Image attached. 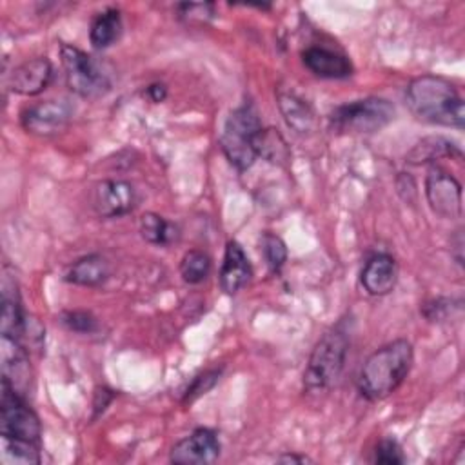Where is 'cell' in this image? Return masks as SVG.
Segmentation results:
<instances>
[{"instance_id":"cell-1","label":"cell","mask_w":465,"mask_h":465,"mask_svg":"<svg viewBox=\"0 0 465 465\" xmlns=\"http://www.w3.org/2000/svg\"><path fill=\"white\" fill-rule=\"evenodd\" d=\"M405 104L421 122L463 129V98L454 84L443 76L421 74L412 78L405 91Z\"/></svg>"},{"instance_id":"cell-2","label":"cell","mask_w":465,"mask_h":465,"mask_svg":"<svg viewBox=\"0 0 465 465\" xmlns=\"http://www.w3.org/2000/svg\"><path fill=\"white\" fill-rule=\"evenodd\" d=\"M412 345L407 340H394L376 349L360 369V394L371 401L387 398L407 378L412 367Z\"/></svg>"},{"instance_id":"cell-3","label":"cell","mask_w":465,"mask_h":465,"mask_svg":"<svg viewBox=\"0 0 465 465\" xmlns=\"http://www.w3.org/2000/svg\"><path fill=\"white\" fill-rule=\"evenodd\" d=\"M349 352V334L338 323L329 329L314 345L307 369L303 372V387L309 392H323L331 389L345 365V358Z\"/></svg>"},{"instance_id":"cell-4","label":"cell","mask_w":465,"mask_h":465,"mask_svg":"<svg viewBox=\"0 0 465 465\" xmlns=\"http://www.w3.org/2000/svg\"><path fill=\"white\" fill-rule=\"evenodd\" d=\"M260 129V116L251 104L240 105L227 116L220 136V145L227 160L238 171H247L254 163L256 153L252 147V138Z\"/></svg>"},{"instance_id":"cell-5","label":"cell","mask_w":465,"mask_h":465,"mask_svg":"<svg viewBox=\"0 0 465 465\" xmlns=\"http://www.w3.org/2000/svg\"><path fill=\"white\" fill-rule=\"evenodd\" d=\"M60 62L65 73L67 87L78 96L96 98L111 89L109 76L104 73L100 64L82 49L71 44H62Z\"/></svg>"},{"instance_id":"cell-6","label":"cell","mask_w":465,"mask_h":465,"mask_svg":"<svg viewBox=\"0 0 465 465\" xmlns=\"http://www.w3.org/2000/svg\"><path fill=\"white\" fill-rule=\"evenodd\" d=\"M394 105L378 96H369L343 104L331 114V125L341 133H374L391 124Z\"/></svg>"},{"instance_id":"cell-7","label":"cell","mask_w":465,"mask_h":465,"mask_svg":"<svg viewBox=\"0 0 465 465\" xmlns=\"http://www.w3.org/2000/svg\"><path fill=\"white\" fill-rule=\"evenodd\" d=\"M40 420L33 409L24 401V396L15 392L2 380L0 398V434L2 438H18L27 441H40Z\"/></svg>"},{"instance_id":"cell-8","label":"cell","mask_w":465,"mask_h":465,"mask_svg":"<svg viewBox=\"0 0 465 465\" xmlns=\"http://www.w3.org/2000/svg\"><path fill=\"white\" fill-rule=\"evenodd\" d=\"M425 196L430 209L441 218H458L461 214V185L438 165H430L425 178Z\"/></svg>"},{"instance_id":"cell-9","label":"cell","mask_w":465,"mask_h":465,"mask_svg":"<svg viewBox=\"0 0 465 465\" xmlns=\"http://www.w3.org/2000/svg\"><path fill=\"white\" fill-rule=\"evenodd\" d=\"M73 116V107L64 100H45L27 107L22 116V127L36 136H51L62 133Z\"/></svg>"},{"instance_id":"cell-10","label":"cell","mask_w":465,"mask_h":465,"mask_svg":"<svg viewBox=\"0 0 465 465\" xmlns=\"http://www.w3.org/2000/svg\"><path fill=\"white\" fill-rule=\"evenodd\" d=\"M220 440L214 430L200 427L187 438L174 443L169 460L178 465H205L213 463L220 456Z\"/></svg>"},{"instance_id":"cell-11","label":"cell","mask_w":465,"mask_h":465,"mask_svg":"<svg viewBox=\"0 0 465 465\" xmlns=\"http://www.w3.org/2000/svg\"><path fill=\"white\" fill-rule=\"evenodd\" d=\"M136 205L134 187L125 180H102L93 191V207L102 218H118Z\"/></svg>"},{"instance_id":"cell-12","label":"cell","mask_w":465,"mask_h":465,"mask_svg":"<svg viewBox=\"0 0 465 465\" xmlns=\"http://www.w3.org/2000/svg\"><path fill=\"white\" fill-rule=\"evenodd\" d=\"M0 354H2V380L20 396L29 387L31 367L27 349L11 336H0Z\"/></svg>"},{"instance_id":"cell-13","label":"cell","mask_w":465,"mask_h":465,"mask_svg":"<svg viewBox=\"0 0 465 465\" xmlns=\"http://www.w3.org/2000/svg\"><path fill=\"white\" fill-rule=\"evenodd\" d=\"M53 78V65L47 58L38 56L25 60L24 64L16 65L9 76V87L16 94L35 96L42 93Z\"/></svg>"},{"instance_id":"cell-14","label":"cell","mask_w":465,"mask_h":465,"mask_svg":"<svg viewBox=\"0 0 465 465\" xmlns=\"http://www.w3.org/2000/svg\"><path fill=\"white\" fill-rule=\"evenodd\" d=\"M252 276V267L249 263L247 254L243 252L242 245L234 240H229L225 245L223 263L220 269V287L227 294L238 292Z\"/></svg>"},{"instance_id":"cell-15","label":"cell","mask_w":465,"mask_h":465,"mask_svg":"<svg viewBox=\"0 0 465 465\" xmlns=\"http://www.w3.org/2000/svg\"><path fill=\"white\" fill-rule=\"evenodd\" d=\"M302 60L305 67L320 78H347L352 74L351 60L345 54L325 47H307L302 53Z\"/></svg>"},{"instance_id":"cell-16","label":"cell","mask_w":465,"mask_h":465,"mask_svg":"<svg viewBox=\"0 0 465 465\" xmlns=\"http://www.w3.org/2000/svg\"><path fill=\"white\" fill-rule=\"evenodd\" d=\"M398 280L396 260L389 254H376L369 258L361 271V285L371 296L389 294Z\"/></svg>"},{"instance_id":"cell-17","label":"cell","mask_w":465,"mask_h":465,"mask_svg":"<svg viewBox=\"0 0 465 465\" xmlns=\"http://www.w3.org/2000/svg\"><path fill=\"white\" fill-rule=\"evenodd\" d=\"M111 274V267L105 256L102 254H87L78 258L65 271V282L84 287H94L104 283Z\"/></svg>"},{"instance_id":"cell-18","label":"cell","mask_w":465,"mask_h":465,"mask_svg":"<svg viewBox=\"0 0 465 465\" xmlns=\"http://www.w3.org/2000/svg\"><path fill=\"white\" fill-rule=\"evenodd\" d=\"M278 107L283 114V120L289 127H292L296 133H311L316 125V116L312 107L294 94L292 91H282L278 93Z\"/></svg>"},{"instance_id":"cell-19","label":"cell","mask_w":465,"mask_h":465,"mask_svg":"<svg viewBox=\"0 0 465 465\" xmlns=\"http://www.w3.org/2000/svg\"><path fill=\"white\" fill-rule=\"evenodd\" d=\"M461 158L460 147L443 136H427L420 140L405 156L407 163L421 165V163H432L441 158Z\"/></svg>"},{"instance_id":"cell-20","label":"cell","mask_w":465,"mask_h":465,"mask_svg":"<svg viewBox=\"0 0 465 465\" xmlns=\"http://www.w3.org/2000/svg\"><path fill=\"white\" fill-rule=\"evenodd\" d=\"M25 316L20 307V296L16 283L4 278L2 282V312H0V332L11 338H20Z\"/></svg>"},{"instance_id":"cell-21","label":"cell","mask_w":465,"mask_h":465,"mask_svg":"<svg viewBox=\"0 0 465 465\" xmlns=\"http://www.w3.org/2000/svg\"><path fill=\"white\" fill-rule=\"evenodd\" d=\"M252 147L256 156H262L274 165H287L291 160V149L274 127H262L252 138Z\"/></svg>"},{"instance_id":"cell-22","label":"cell","mask_w":465,"mask_h":465,"mask_svg":"<svg viewBox=\"0 0 465 465\" xmlns=\"http://www.w3.org/2000/svg\"><path fill=\"white\" fill-rule=\"evenodd\" d=\"M122 35V15L118 9L109 7L98 13L89 29V40L94 49H105L113 45Z\"/></svg>"},{"instance_id":"cell-23","label":"cell","mask_w":465,"mask_h":465,"mask_svg":"<svg viewBox=\"0 0 465 465\" xmlns=\"http://www.w3.org/2000/svg\"><path fill=\"white\" fill-rule=\"evenodd\" d=\"M140 234L153 245H169L178 238V227L156 213H145L140 218Z\"/></svg>"},{"instance_id":"cell-24","label":"cell","mask_w":465,"mask_h":465,"mask_svg":"<svg viewBox=\"0 0 465 465\" xmlns=\"http://www.w3.org/2000/svg\"><path fill=\"white\" fill-rule=\"evenodd\" d=\"M211 272V258L198 249H191L180 262V274L187 283H200Z\"/></svg>"},{"instance_id":"cell-25","label":"cell","mask_w":465,"mask_h":465,"mask_svg":"<svg viewBox=\"0 0 465 465\" xmlns=\"http://www.w3.org/2000/svg\"><path fill=\"white\" fill-rule=\"evenodd\" d=\"M4 443V458L11 463L20 465H35L40 463L38 443L18 440V438H2Z\"/></svg>"},{"instance_id":"cell-26","label":"cell","mask_w":465,"mask_h":465,"mask_svg":"<svg viewBox=\"0 0 465 465\" xmlns=\"http://www.w3.org/2000/svg\"><path fill=\"white\" fill-rule=\"evenodd\" d=\"M262 254L271 272H278L287 260V247L283 240L272 232H265L262 236Z\"/></svg>"},{"instance_id":"cell-27","label":"cell","mask_w":465,"mask_h":465,"mask_svg":"<svg viewBox=\"0 0 465 465\" xmlns=\"http://www.w3.org/2000/svg\"><path fill=\"white\" fill-rule=\"evenodd\" d=\"M178 18L187 25H207L214 16V4H178Z\"/></svg>"},{"instance_id":"cell-28","label":"cell","mask_w":465,"mask_h":465,"mask_svg":"<svg viewBox=\"0 0 465 465\" xmlns=\"http://www.w3.org/2000/svg\"><path fill=\"white\" fill-rule=\"evenodd\" d=\"M222 371H223L222 367H220V369H209V371H205L203 374L196 376V378L193 380V383L187 387L185 394H183V403H191V401H194L198 396H202V394H205L207 391H211V389L216 385V381L220 380Z\"/></svg>"},{"instance_id":"cell-29","label":"cell","mask_w":465,"mask_h":465,"mask_svg":"<svg viewBox=\"0 0 465 465\" xmlns=\"http://www.w3.org/2000/svg\"><path fill=\"white\" fill-rule=\"evenodd\" d=\"M60 320L73 332L87 334V332H94L98 329L96 318L87 311H65V312H62Z\"/></svg>"},{"instance_id":"cell-30","label":"cell","mask_w":465,"mask_h":465,"mask_svg":"<svg viewBox=\"0 0 465 465\" xmlns=\"http://www.w3.org/2000/svg\"><path fill=\"white\" fill-rule=\"evenodd\" d=\"M374 461L381 463V465H400L405 460H403L400 445L394 440L385 438L378 443V447L374 450Z\"/></svg>"},{"instance_id":"cell-31","label":"cell","mask_w":465,"mask_h":465,"mask_svg":"<svg viewBox=\"0 0 465 465\" xmlns=\"http://www.w3.org/2000/svg\"><path fill=\"white\" fill-rule=\"evenodd\" d=\"M452 302L450 300H445V298H438V300H432L429 303L423 305V314L429 318V320H441L447 316V312L450 311V305Z\"/></svg>"},{"instance_id":"cell-32","label":"cell","mask_w":465,"mask_h":465,"mask_svg":"<svg viewBox=\"0 0 465 465\" xmlns=\"http://www.w3.org/2000/svg\"><path fill=\"white\" fill-rule=\"evenodd\" d=\"M114 398V392L105 389V387H98L94 392V401H93V409H94V418L98 414H102L105 411V407L111 403V400Z\"/></svg>"},{"instance_id":"cell-33","label":"cell","mask_w":465,"mask_h":465,"mask_svg":"<svg viewBox=\"0 0 465 465\" xmlns=\"http://www.w3.org/2000/svg\"><path fill=\"white\" fill-rule=\"evenodd\" d=\"M147 96L153 100V102H163L165 96H167V89L163 84H151L147 87Z\"/></svg>"},{"instance_id":"cell-34","label":"cell","mask_w":465,"mask_h":465,"mask_svg":"<svg viewBox=\"0 0 465 465\" xmlns=\"http://www.w3.org/2000/svg\"><path fill=\"white\" fill-rule=\"evenodd\" d=\"M280 463H309L312 460H309L307 456H296V454H282L278 458Z\"/></svg>"}]
</instances>
